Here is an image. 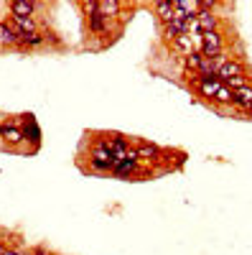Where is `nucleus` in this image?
Masks as SVG:
<instances>
[{
    "label": "nucleus",
    "instance_id": "obj_1",
    "mask_svg": "<svg viewBox=\"0 0 252 255\" xmlns=\"http://www.w3.org/2000/svg\"><path fill=\"white\" fill-rule=\"evenodd\" d=\"M199 54L206 56V59H214L222 54V36L219 31H212V33H201V46H199Z\"/></svg>",
    "mask_w": 252,
    "mask_h": 255
},
{
    "label": "nucleus",
    "instance_id": "obj_24",
    "mask_svg": "<svg viewBox=\"0 0 252 255\" xmlns=\"http://www.w3.org/2000/svg\"><path fill=\"white\" fill-rule=\"evenodd\" d=\"M3 253H5V245H3V243H0V255H3Z\"/></svg>",
    "mask_w": 252,
    "mask_h": 255
},
{
    "label": "nucleus",
    "instance_id": "obj_15",
    "mask_svg": "<svg viewBox=\"0 0 252 255\" xmlns=\"http://www.w3.org/2000/svg\"><path fill=\"white\" fill-rule=\"evenodd\" d=\"M10 23L15 26V31H20V33H36V20L33 18H10Z\"/></svg>",
    "mask_w": 252,
    "mask_h": 255
},
{
    "label": "nucleus",
    "instance_id": "obj_13",
    "mask_svg": "<svg viewBox=\"0 0 252 255\" xmlns=\"http://www.w3.org/2000/svg\"><path fill=\"white\" fill-rule=\"evenodd\" d=\"M135 153H138V158H143V161H156V158H161V151H158L156 145H151V143L138 145Z\"/></svg>",
    "mask_w": 252,
    "mask_h": 255
},
{
    "label": "nucleus",
    "instance_id": "obj_6",
    "mask_svg": "<svg viewBox=\"0 0 252 255\" xmlns=\"http://www.w3.org/2000/svg\"><path fill=\"white\" fill-rule=\"evenodd\" d=\"M194 82H196L199 92H201L204 97H212V100H214V95H217L219 87H222V82H219V79H206V77H201V74H196Z\"/></svg>",
    "mask_w": 252,
    "mask_h": 255
},
{
    "label": "nucleus",
    "instance_id": "obj_2",
    "mask_svg": "<svg viewBox=\"0 0 252 255\" xmlns=\"http://www.w3.org/2000/svg\"><path fill=\"white\" fill-rule=\"evenodd\" d=\"M84 10L89 13V31L92 33H107L110 20L97 10V3H84Z\"/></svg>",
    "mask_w": 252,
    "mask_h": 255
},
{
    "label": "nucleus",
    "instance_id": "obj_8",
    "mask_svg": "<svg viewBox=\"0 0 252 255\" xmlns=\"http://www.w3.org/2000/svg\"><path fill=\"white\" fill-rule=\"evenodd\" d=\"M0 135H3L5 138V143L8 145H20V143H23L26 140V135H23V130H18V128L15 125H0Z\"/></svg>",
    "mask_w": 252,
    "mask_h": 255
},
{
    "label": "nucleus",
    "instance_id": "obj_10",
    "mask_svg": "<svg viewBox=\"0 0 252 255\" xmlns=\"http://www.w3.org/2000/svg\"><path fill=\"white\" fill-rule=\"evenodd\" d=\"M232 102L245 110H252V87H240L232 92Z\"/></svg>",
    "mask_w": 252,
    "mask_h": 255
},
{
    "label": "nucleus",
    "instance_id": "obj_16",
    "mask_svg": "<svg viewBox=\"0 0 252 255\" xmlns=\"http://www.w3.org/2000/svg\"><path fill=\"white\" fill-rule=\"evenodd\" d=\"M173 46L183 54V56H191L196 49H194V41H191V36H178L176 41H173Z\"/></svg>",
    "mask_w": 252,
    "mask_h": 255
},
{
    "label": "nucleus",
    "instance_id": "obj_20",
    "mask_svg": "<svg viewBox=\"0 0 252 255\" xmlns=\"http://www.w3.org/2000/svg\"><path fill=\"white\" fill-rule=\"evenodd\" d=\"M23 135H26V138L31 135V140H33V143H38V140H41V133H38V128H36V123H33L31 118H28V125H26Z\"/></svg>",
    "mask_w": 252,
    "mask_h": 255
},
{
    "label": "nucleus",
    "instance_id": "obj_14",
    "mask_svg": "<svg viewBox=\"0 0 252 255\" xmlns=\"http://www.w3.org/2000/svg\"><path fill=\"white\" fill-rule=\"evenodd\" d=\"M44 36H41L38 31L36 33H20V44H18V49H31V46H41L44 44Z\"/></svg>",
    "mask_w": 252,
    "mask_h": 255
},
{
    "label": "nucleus",
    "instance_id": "obj_5",
    "mask_svg": "<svg viewBox=\"0 0 252 255\" xmlns=\"http://www.w3.org/2000/svg\"><path fill=\"white\" fill-rule=\"evenodd\" d=\"M232 77H245V67H242L240 61L229 59L227 64H222V67H219L217 79H219V82H227V79H232Z\"/></svg>",
    "mask_w": 252,
    "mask_h": 255
},
{
    "label": "nucleus",
    "instance_id": "obj_12",
    "mask_svg": "<svg viewBox=\"0 0 252 255\" xmlns=\"http://www.w3.org/2000/svg\"><path fill=\"white\" fill-rule=\"evenodd\" d=\"M97 10L104 15V18H112V15H120V10H122V5L117 3V0H104V3H97Z\"/></svg>",
    "mask_w": 252,
    "mask_h": 255
},
{
    "label": "nucleus",
    "instance_id": "obj_21",
    "mask_svg": "<svg viewBox=\"0 0 252 255\" xmlns=\"http://www.w3.org/2000/svg\"><path fill=\"white\" fill-rule=\"evenodd\" d=\"M214 102H232V90H227L224 84H222L219 92L214 95Z\"/></svg>",
    "mask_w": 252,
    "mask_h": 255
},
{
    "label": "nucleus",
    "instance_id": "obj_22",
    "mask_svg": "<svg viewBox=\"0 0 252 255\" xmlns=\"http://www.w3.org/2000/svg\"><path fill=\"white\" fill-rule=\"evenodd\" d=\"M33 255H46V248H36V250H33Z\"/></svg>",
    "mask_w": 252,
    "mask_h": 255
},
{
    "label": "nucleus",
    "instance_id": "obj_11",
    "mask_svg": "<svg viewBox=\"0 0 252 255\" xmlns=\"http://www.w3.org/2000/svg\"><path fill=\"white\" fill-rule=\"evenodd\" d=\"M156 15L161 18V23H171L173 20V3L171 0H161V3H156Z\"/></svg>",
    "mask_w": 252,
    "mask_h": 255
},
{
    "label": "nucleus",
    "instance_id": "obj_17",
    "mask_svg": "<svg viewBox=\"0 0 252 255\" xmlns=\"http://www.w3.org/2000/svg\"><path fill=\"white\" fill-rule=\"evenodd\" d=\"M173 5L181 8L186 15H199V10H201V3H196V0H176Z\"/></svg>",
    "mask_w": 252,
    "mask_h": 255
},
{
    "label": "nucleus",
    "instance_id": "obj_23",
    "mask_svg": "<svg viewBox=\"0 0 252 255\" xmlns=\"http://www.w3.org/2000/svg\"><path fill=\"white\" fill-rule=\"evenodd\" d=\"M3 255H23V253H18V250H5Z\"/></svg>",
    "mask_w": 252,
    "mask_h": 255
},
{
    "label": "nucleus",
    "instance_id": "obj_3",
    "mask_svg": "<svg viewBox=\"0 0 252 255\" xmlns=\"http://www.w3.org/2000/svg\"><path fill=\"white\" fill-rule=\"evenodd\" d=\"M104 145H107V151H110V156H112L115 163L128 158V140H125L122 135H112L110 140H104Z\"/></svg>",
    "mask_w": 252,
    "mask_h": 255
},
{
    "label": "nucleus",
    "instance_id": "obj_19",
    "mask_svg": "<svg viewBox=\"0 0 252 255\" xmlns=\"http://www.w3.org/2000/svg\"><path fill=\"white\" fill-rule=\"evenodd\" d=\"M201 59H204V56H201L199 51H194L191 56H186V67L191 69V74H199V67H201Z\"/></svg>",
    "mask_w": 252,
    "mask_h": 255
},
{
    "label": "nucleus",
    "instance_id": "obj_4",
    "mask_svg": "<svg viewBox=\"0 0 252 255\" xmlns=\"http://www.w3.org/2000/svg\"><path fill=\"white\" fill-rule=\"evenodd\" d=\"M20 44V31H15V26L13 23H0V49H15Z\"/></svg>",
    "mask_w": 252,
    "mask_h": 255
},
{
    "label": "nucleus",
    "instance_id": "obj_9",
    "mask_svg": "<svg viewBox=\"0 0 252 255\" xmlns=\"http://www.w3.org/2000/svg\"><path fill=\"white\" fill-rule=\"evenodd\" d=\"M33 10H36V3H31V0H15L10 5V15L15 18H33Z\"/></svg>",
    "mask_w": 252,
    "mask_h": 255
},
{
    "label": "nucleus",
    "instance_id": "obj_7",
    "mask_svg": "<svg viewBox=\"0 0 252 255\" xmlns=\"http://www.w3.org/2000/svg\"><path fill=\"white\" fill-rule=\"evenodd\" d=\"M196 20H199V31H201V33H212V31H217V15H214L212 10L201 8L199 15H196Z\"/></svg>",
    "mask_w": 252,
    "mask_h": 255
},
{
    "label": "nucleus",
    "instance_id": "obj_18",
    "mask_svg": "<svg viewBox=\"0 0 252 255\" xmlns=\"http://www.w3.org/2000/svg\"><path fill=\"white\" fill-rule=\"evenodd\" d=\"M135 163H138V161H130V158H125V161L115 163V168H112V171H115L117 176H125V174H130V171H135Z\"/></svg>",
    "mask_w": 252,
    "mask_h": 255
}]
</instances>
